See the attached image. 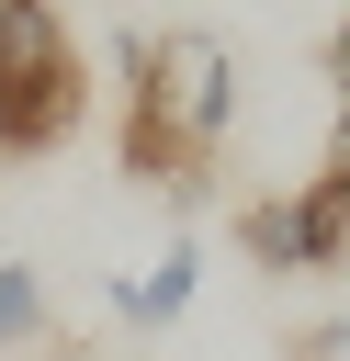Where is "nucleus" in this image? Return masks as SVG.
I'll list each match as a JSON object with an SVG mask.
<instances>
[{
	"mask_svg": "<svg viewBox=\"0 0 350 361\" xmlns=\"http://www.w3.org/2000/svg\"><path fill=\"white\" fill-rule=\"evenodd\" d=\"M90 113V68L56 0H0V158H56Z\"/></svg>",
	"mask_w": 350,
	"mask_h": 361,
	"instance_id": "obj_2",
	"label": "nucleus"
},
{
	"mask_svg": "<svg viewBox=\"0 0 350 361\" xmlns=\"http://www.w3.org/2000/svg\"><path fill=\"white\" fill-rule=\"evenodd\" d=\"M248 113V68L203 23L124 34V180H158L181 214L215 192V158Z\"/></svg>",
	"mask_w": 350,
	"mask_h": 361,
	"instance_id": "obj_1",
	"label": "nucleus"
},
{
	"mask_svg": "<svg viewBox=\"0 0 350 361\" xmlns=\"http://www.w3.org/2000/svg\"><path fill=\"white\" fill-rule=\"evenodd\" d=\"M192 293H203V237L181 226L169 248H147V271H124V282H113V316H124L135 338H158V327H181V316H192Z\"/></svg>",
	"mask_w": 350,
	"mask_h": 361,
	"instance_id": "obj_3",
	"label": "nucleus"
},
{
	"mask_svg": "<svg viewBox=\"0 0 350 361\" xmlns=\"http://www.w3.org/2000/svg\"><path fill=\"white\" fill-rule=\"evenodd\" d=\"M45 338V271L0 248V350H34Z\"/></svg>",
	"mask_w": 350,
	"mask_h": 361,
	"instance_id": "obj_7",
	"label": "nucleus"
},
{
	"mask_svg": "<svg viewBox=\"0 0 350 361\" xmlns=\"http://www.w3.org/2000/svg\"><path fill=\"white\" fill-rule=\"evenodd\" d=\"M226 237H237L260 271H294V203H282V180H271V192H248V203L226 214Z\"/></svg>",
	"mask_w": 350,
	"mask_h": 361,
	"instance_id": "obj_5",
	"label": "nucleus"
},
{
	"mask_svg": "<svg viewBox=\"0 0 350 361\" xmlns=\"http://www.w3.org/2000/svg\"><path fill=\"white\" fill-rule=\"evenodd\" d=\"M294 361H350V316H316V327L294 338Z\"/></svg>",
	"mask_w": 350,
	"mask_h": 361,
	"instance_id": "obj_8",
	"label": "nucleus"
},
{
	"mask_svg": "<svg viewBox=\"0 0 350 361\" xmlns=\"http://www.w3.org/2000/svg\"><path fill=\"white\" fill-rule=\"evenodd\" d=\"M282 203H294V271H339L350 259V180L305 169V180H282Z\"/></svg>",
	"mask_w": 350,
	"mask_h": 361,
	"instance_id": "obj_4",
	"label": "nucleus"
},
{
	"mask_svg": "<svg viewBox=\"0 0 350 361\" xmlns=\"http://www.w3.org/2000/svg\"><path fill=\"white\" fill-rule=\"evenodd\" d=\"M316 90H327V158H316V169L350 180V11H339L327 45H316Z\"/></svg>",
	"mask_w": 350,
	"mask_h": 361,
	"instance_id": "obj_6",
	"label": "nucleus"
}]
</instances>
